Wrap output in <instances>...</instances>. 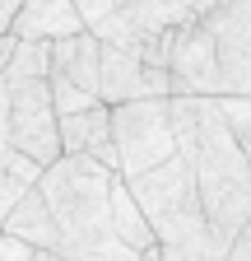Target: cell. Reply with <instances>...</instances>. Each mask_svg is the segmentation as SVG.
I'll use <instances>...</instances> for the list:
<instances>
[{"label":"cell","mask_w":251,"mask_h":261,"mask_svg":"<svg viewBox=\"0 0 251 261\" xmlns=\"http://www.w3.org/2000/svg\"><path fill=\"white\" fill-rule=\"evenodd\" d=\"M172 126L177 149L196 168L214 233L224 252H233V238L251 219V159L214 93H172Z\"/></svg>","instance_id":"6da1fadb"},{"label":"cell","mask_w":251,"mask_h":261,"mask_svg":"<svg viewBox=\"0 0 251 261\" xmlns=\"http://www.w3.org/2000/svg\"><path fill=\"white\" fill-rule=\"evenodd\" d=\"M121 168H107L98 154H60L51 159L38 187L60 224V256H112V261H140L116 233L112 215V182Z\"/></svg>","instance_id":"7a4b0ae2"},{"label":"cell","mask_w":251,"mask_h":261,"mask_svg":"<svg viewBox=\"0 0 251 261\" xmlns=\"http://www.w3.org/2000/svg\"><path fill=\"white\" fill-rule=\"evenodd\" d=\"M125 182L140 196V205L153 224V233H159L168 261H218V256H228L218 233H214V224H209L196 168L181 149L163 163H153V168H144V173H131Z\"/></svg>","instance_id":"3957f363"},{"label":"cell","mask_w":251,"mask_h":261,"mask_svg":"<svg viewBox=\"0 0 251 261\" xmlns=\"http://www.w3.org/2000/svg\"><path fill=\"white\" fill-rule=\"evenodd\" d=\"M112 145L121 154V173H144L177 154L172 93L168 98H125L112 103Z\"/></svg>","instance_id":"277c9868"},{"label":"cell","mask_w":251,"mask_h":261,"mask_svg":"<svg viewBox=\"0 0 251 261\" xmlns=\"http://www.w3.org/2000/svg\"><path fill=\"white\" fill-rule=\"evenodd\" d=\"M10 140L23 154H33L42 168L51 159L66 154V145H60V108H56V93H51V75H19V80H10Z\"/></svg>","instance_id":"5b68a950"},{"label":"cell","mask_w":251,"mask_h":261,"mask_svg":"<svg viewBox=\"0 0 251 261\" xmlns=\"http://www.w3.org/2000/svg\"><path fill=\"white\" fill-rule=\"evenodd\" d=\"M205 28L218 51V98H251V0H218L205 14Z\"/></svg>","instance_id":"8992f818"},{"label":"cell","mask_w":251,"mask_h":261,"mask_svg":"<svg viewBox=\"0 0 251 261\" xmlns=\"http://www.w3.org/2000/svg\"><path fill=\"white\" fill-rule=\"evenodd\" d=\"M98 93H103V103H125V98H168L177 89H172L168 65H153L140 51L103 42V84H98Z\"/></svg>","instance_id":"52a82bcc"},{"label":"cell","mask_w":251,"mask_h":261,"mask_svg":"<svg viewBox=\"0 0 251 261\" xmlns=\"http://www.w3.org/2000/svg\"><path fill=\"white\" fill-rule=\"evenodd\" d=\"M168 70H172L177 93H214L218 98V51H214V38H209L205 19H196L191 28L177 33Z\"/></svg>","instance_id":"ba28073f"},{"label":"cell","mask_w":251,"mask_h":261,"mask_svg":"<svg viewBox=\"0 0 251 261\" xmlns=\"http://www.w3.org/2000/svg\"><path fill=\"white\" fill-rule=\"evenodd\" d=\"M51 70L66 75V80H75L79 89H93V93H98V84H103V38L93 28L51 38Z\"/></svg>","instance_id":"9c48e42d"},{"label":"cell","mask_w":251,"mask_h":261,"mask_svg":"<svg viewBox=\"0 0 251 261\" xmlns=\"http://www.w3.org/2000/svg\"><path fill=\"white\" fill-rule=\"evenodd\" d=\"M5 228L19 233V238H28V243H38V247H47L51 256H60V224H56V210H51L42 187H28L19 196V205L10 210Z\"/></svg>","instance_id":"30bf717a"},{"label":"cell","mask_w":251,"mask_h":261,"mask_svg":"<svg viewBox=\"0 0 251 261\" xmlns=\"http://www.w3.org/2000/svg\"><path fill=\"white\" fill-rule=\"evenodd\" d=\"M88 28V19L79 14L75 0H28L14 19L19 38H66V33Z\"/></svg>","instance_id":"8fae6325"},{"label":"cell","mask_w":251,"mask_h":261,"mask_svg":"<svg viewBox=\"0 0 251 261\" xmlns=\"http://www.w3.org/2000/svg\"><path fill=\"white\" fill-rule=\"evenodd\" d=\"M60 145L66 154H98L112 145V103H93L84 112H66L60 117Z\"/></svg>","instance_id":"7c38bea8"},{"label":"cell","mask_w":251,"mask_h":261,"mask_svg":"<svg viewBox=\"0 0 251 261\" xmlns=\"http://www.w3.org/2000/svg\"><path fill=\"white\" fill-rule=\"evenodd\" d=\"M38 177H42V163L33 154H23L19 145H5V149H0V228H5L10 210L19 205V196L28 187H38Z\"/></svg>","instance_id":"4fadbf2b"},{"label":"cell","mask_w":251,"mask_h":261,"mask_svg":"<svg viewBox=\"0 0 251 261\" xmlns=\"http://www.w3.org/2000/svg\"><path fill=\"white\" fill-rule=\"evenodd\" d=\"M5 75L10 80H19V75H51V38H19Z\"/></svg>","instance_id":"5bb4252c"},{"label":"cell","mask_w":251,"mask_h":261,"mask_svg":"<svg viewBox=\"0 0 251 261\" xmlns=\"http://www.w3.org/2000/svg\"><path fill=\"white\" fill-rule=\"evenodd\" d=\"M51 93H56V108H60V117L66 112H84V108H93V103H103L93 89H79L75 80H66V75H56L51 70Z\"/></svg>","instance_id":"9a60e30c"},{"label":"cell","mask_w":251,"mask_h":261,"mask_svg":"<svg viewBox=\"0 0 251 261\" xmlns=\"http://www.w3.org/2000/svg\"><path fill=\"white\" fill-rule=\"evenodd\" d=\"M218 103H224V112H228V121L237 130V140H242V149L251 159V98L246 93H228V98H218Z\"/></svg>","instance_id":"2e32d148"},{"label":"cell","mask_w":251,"mask_h":261,"mask_svg":"<svg viewBox=\"0 0 251 261\" xmlns=\"http://www.w3.org/2000/svg\"><path fill=\"white\" fill-rule=\"evenodd\" d=\"M38 256H51V252L19 238V233H10V228H0V261H38Z\"/></svg>","instance_id":"e0dca14e"},{"label":"cell","mask_w":251,"mask_h":261,"mask_svg":"<svg viewBox=\"0 0 251 261\" xmlns=\"http://www.w3.org/2000/svg\"><path fill=\"white\" fill-rule=\"evenodd\" d=\"M5 145H14V140H10V80L0 75V149Z\"/></svg>","instance_id":"ac0fdd59"},{"label":"cell","mask_w":251,"mask_h":261,"mask_svg":"<svg viewBox=\"0 0 251 261\" xmlns=\"http://www.w3.org/2000/svg\"><path fill=\"white\" fill-rule=\"evenodd\" d=\"M228 256H237V261H251V219H246V228L233 238V252Z\"/></svg>","instance_id":"d6986e66"},{"label":"cell","mask_w":251,"mask_h":261,"mask_svg":"<svg viewBox=\"0 0 251 261\" xmlns=\"http://www.w3.org/2000/svg\"><path fill=\"white\" fill-rule=\"evenodd\" d=\"M14 47H19V33H0V75L10 70V56H14Z\"/></svg>","instance_id":"ffe728a7"},{"label":"cell","mask_w":251,"mask_h":261,"mask_svg":"<svg viewBox=\"0 0 251 261\" xmlns=\"http://www.w3.org/2000/svg\"><path fill=\"white\" fill-rule=\"evenodd\" d=\"M116 5H125V0H116Z\"/></svg>","instance_id":"44dd1931"}]
</instances>
